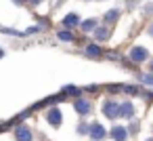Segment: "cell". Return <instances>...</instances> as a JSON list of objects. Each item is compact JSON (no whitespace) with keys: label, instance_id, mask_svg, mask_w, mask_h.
I'll return each instance as SVG.
<instances>
[{"label":"cell","instance_id":"4fadbf2b","mask_svg":"<svg viewBox=\"0 0 153 141\" xmlns=\"http://www.w3.org/2000/svg\"><path fill=\"white\" fill-rule=\"evenodd\" d=\"M117 17H120V9H113V11H107L105 13V21H109V23H113Z\"/></svg>","mask_w":153,"mask_h":141},{"label":"cell","instance_id":"8992f818","mask_svg":"<svg viewBox=\"0 0 153 141\" xmlns=\"http://www.w3.org/2000/svg\"><path fill=\"white\" fill-rule=\"evenodd\" d=\"M15 137H17V141H32V130L25 124H21L15 128Z\"/></svg>","mask_w":153,"mask_h":141},{"label":"cell","instance_id":"5bb4252c","mask_svg":"<svg viewBox=\"0 0 153 141\" xmlns=\"http://www.w3.org/2000/svg\"><path fill=\"white\" fill-rule=\"evenodd\" d=\"M57 36H59V40H63V42H71V40H76V38H74V34H71V32H67V30L59 32Z\"/></svg>","mask_w":153,"mask_h":141},{"label":"cell","instance_id":"2e32d148","mask_svg":"<svg viewBox=\"0 0 153 141\" xmlns=\"http://www.w3.org/2000/svg\"><path fill=\"white\" fill-rule=\"evenodd\" d=\"M78 133H80V135H86V133H88V126H86V124H80V126H78Z\"/></svg>","mask_w":153,"mask_h":141},{"label":"cell","instance_id":"cb8c5ba5","mask_svg":"<svg viewBox=\"0 0 153 141\" xmlns=\"http://www.w3.org/2000/svg\"><path fill=\"white\" fill-rule=\"evenodd\" d=\"M149 141H153V139H149Z\"/></svg>","mask_w":153,"mask_h":141},{"label":"cell","instance_id":"9c48e42d","mask_svg":"<svg viewBox=\"0 0 153 141\" xmlns=\"http://www.w3.org/2000/svg\"><path fill=\"white\" fill-rule=\"evenodd\" d=\"M63 26L67 28V32L71 30V28H76V26H80V17L76 15V13H71V15H67L65 19H63Z\"/></svg>","mask_w":153,"mask_h":141},{"label":"cell","instance_id":"7a4b0ae2","mask_svg":"<svg viewBox=\"0 0 153 141\" xmlns=\"http://www.w3.org/2000/svg\"><path fill=\"white\" fill-rule=\"evenodd\" d=\"M147 57H149V53L143 46H134L130 51V61H134V63H143V61H147Z\"/></svg>","mask_w":153,"mask_h":141},{"label":"cell","instance_id":"5b68a950","mask_svg":"<svg viewBox=\"0 0 153 141\" xmlns=\"http://www.w3.org/2000/svg\"><path fill=\"white\" fill-rule=\"evenodd\" d=\"M132 114H134V107H132V103H130V101L117 103V116H122V118H130Z\"/></svg>","mask_w":153,"mask_h":141},{"label":"cell","instance_id":"ac0fdd59","mask_svg":"<svg viewBox=\"0 0 153 141\" xmlns=\"http://www.w3.org/2000/svg\"><path fill=\"white\" fill-rule=\"evenodd\" d=\"M145 13H147V15H151V13H153V4H147V9H145Z\"/></svg>","mask_w":153,"mask_h":141},{"label":"cell","instance_id":"30bf717a","mask_svg":"<svg viewBox=\"0 0 153 141\" xmlns=\"http://www.w3.org/2000/svg\"><path fill=\"white\" fill-rule=\"evenodd\" d=\"M80 28H82V32H94L97 30V21L94 19H86V21L80 23Z\"/></svg>","mask_w":153,"mask_h":141},{"label":"cell","instance_id":"6da1fadb","mask_svg":"<svg viewBox=\"0 0 153 141\" xmlns=\"http://www.w3.org/2000/svg\"><path fill=\"white\" fill-rule=\"evenodd\" d=\"M88 135H90V139H92V141H101V139H105L107 130H105V126H103V124L92 122V124L88 126Z\"/></svg>","mask_w":153,"mask_h":141},{"label":"cell","instance_id":"8fae6325","mask_svg":"<svg viewBox=\"0 0 153 141\" xmlns=\"http://www.w3.org/2000/svg\"><path fill=\"white\" fill-rule=\"evenodd\" d=\"M86 55H88V57H101L103 51H101V46H97V44H88V46H86Z\"/></svg>","mask_w":153,"mask_h":141},{"label":"cell","instance_id":"7c38bea8","mask_svg":"<svg viewBox=\"0 0 153 141\" xmlns=\"http://www.w3.org/2000/svg\"><path fill=\"white\" fill-rule=\"evenodd\" d=\"M107 36H109V32H107L105 28H97V30H94V38H97L99 42H103V40H107Z\"/></svg>","mask_w":153,"mask_h":141},{"label":"cell","instance_id":"52a82bcc","mask_svg":"<svg viewBox=\"0 0 153 141\" xmlns=\"http://www.w3.org/2000/svg\"><path fill=\"white\" fill-rule=\"evenodd\" d=\"M103 114L107 118H117V103L115 101H105L103 103Z\"/></svg>","mask_w":153,"mask_h":141},{"label":"cell","instance_id":"9a60e30c","mask_svg":"<svg viewBox=\"0 0 153 141\" xmlns=\"http://www.w3.org/2000/svg\"><path fill=\"white\" fill-rule=\"evenodd\" d=\"M63 93H71V95H80V91H78L76 86H65V88H63Z\"/></svg>","mask_w":153,"mask_h":141},{"label":"cell","instance_id":"44dd1931","mask_svg":"<svg viewBox=\"0 0 153 141\" xmlns=\"http://www.w3.org/2000/svg\"><path fill=\"white\" fill-rule=\"evenodd\" d=\"M0 57H4V51H2V49H0Z\"/></svg>","mask_w":153,"mask_h":141},{"label":"cell","instance_id":"3957f363","mask_svg":"<svg viewBox=\"0 0 153 141\" xmlns=\"http://www.w3.org/2000/svg\"><path fill=\"white\" fill-rule=\"evenodd\" d=\"M74 107H76V112L80 114V116H86V114H90V103H88V99H82V97H78L76 99V103H74Z\"/></svg>","mask_w":153,"mask_h":141},{"label":"cell","instance_id":"277c9868","mask_svg":"<svg viewBox=\"0 0 153 141\" xmlns=\"http://www.w3.org/2000/svg\"><path fill=\"white\" fill-rule=\"evenodd\" d=\"M61 110L59 107H51L48 110V114H46V120H48V124H53V126H59L61 124Z\"/></svg>","mask_w":153,"mask_h":141},{"label":"cell","instance_id":"d6986e66","mask_svg":"<svg viewBox=\"0 0 153 141\" xmlns=\"http://www.w3.org/2000/svg\"><path fill=\"white\" fill-rule=\"evenodd\" d=\"M149 34H151V36H153V26H149Z\"/></svg>","mask_w":153,"mask_h":141},{"label":"cell","instance_id":"7402d4cb","mask_svg":"<svg viewBox=\"0 0 153 141\" xmlns=\"http://www.w3.org/2000/svg\"><path fill=\"white\" fill-rule=\"evenodd\" d=\"M13 2H17V4H21V0H13Z\"/></svg>","mask_w":153,"mask_h":141},{"label":"cell","instance_id":"ba28073f","mask_svg":"<svg viewBox=\"0 0 153 141\" xmlns=\"http://www.w3.org/2000/svg\"><path fill=\"white\" fill-rule=\"evenodd\" d=\"M111 137H113V141H126V139H128V130L117 124V126L111 128Z\"/></svg>","mask_w":153,"mask_h":141},{"label":"cell","instance_id":"ffe728a7","mask_svg":"<svg viewBox=\"0 0 153 141\" xmlns=\"http://www.w3.org/2000/svg\"><path fill=\"white\" fill-rule=\"evenodd\" d=\"M30 2H32V4H38V2H40V0H30Z\"/></svg>","mask_w":153,"mask_h":141},{"label":"cell","instance_id":"e0dca14e","mask_svg":"<svg viewBox=\"0 0 153 141\" xmlns=\"http://www.w3.org/2000/svg\"><path fill=\"white\" fill-rule=\"evenodd\" d=\"M143 80H145V82H149V84H153V76H151V74H145V76H143Z\"/></svg>","mask_w":153,"mask_h":141},{"label":"cell","instance_id":"603a6c76","mask_svg":"<svg viewBox=\"0 0 153 141\" xmlns=\"http://www.w3.org/2000/svg\"><path fill=\"white\" fill-rule=\"evenodd\" d=\"M149 65H151V70H153V61H151V63H149Z\"/></svg>","mask_w":153,"mask_h":141}]
</instances>
